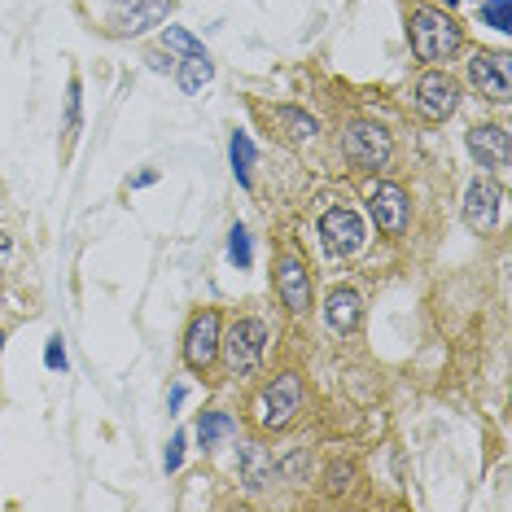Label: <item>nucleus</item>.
Listing matches in <instances>:
<instances>
[{"mask_svg":"<svg viewBox=\"0 0 512 512\" xmlns=\"http://www.w3.org/2000/svg\"><path fill=\"white\" fill-rule=\"evenodd\" d=\"M176 79H180V88L184 92H202L206 84L215 79V66H211V57L206 53H193V57H184V62L176 66Z\"/></svg>","mask_w":512,"mask_h":512,"instance_id":"2eb2a0df","label":"nucleus"},{"mask_svg":"<svg viewBox=\"0 0 512 512\" xmlns=\"http://www.w3.org/2000/svg\"><path fill=\"white\" fill-rule=\"evenodd\" d=\"M276 119L285 123L289 141H311V136H316V119H311V114H302V110H294V106H281V110H276Z\"/></svg>","mask_w":512,"mask_h":512,"instance_id":"a211bd4d","label":"nucleus"},{"mask_svg":"<svg viewBox=\"0 0 512 512\" xmlns=\"http://www.w3.org/2000/svg\"><path fill=\"white\" fill-rule=\"evenodd\" d=\"M228 154H232V171H237V180L250 184V167H254V145H250V136H246V132H232Z\"/></svg>","mask_w":512,"mask_h":512,"instance_id":"f3484780","label":"nucleus"},{"mask_svg":"<svg viewBox=\"0 0 512 512\" xmlns=\"http://www.w3.org/2000/svg\"><path fill=\"white\" fill-rule=\"evenodd\" d=\"M298 407H302V377L298 372H281V377H276L272 386L263 390V399H259V425L285 429L289 421H294Z\"/></svg>","mask_w":512,"mask_h":512,"instance_id":"39448f33","label":"nucleus"},{"mask_svg":"<svg viewBox=\"0 0 512 512\" xmlns=\"http://www.w3.org/2000/svg\"><path fill=\"white\" fill-rule=\"evenodd\" d=\"M368 211L377 219V228L386 232V237H399L407 228V193L399 184H377V189L368 193Z\"/></svg>","mask_w":512,"mask_h":512,"instance_id":"6e6552de","label":"nucleus"},{"mask_svg":"<svg viewBox=\"0 0 512 512\" xmlns=\"http://www.w3.org/2000/svg\"><path fill=\"white\" fill-rule=\"evenodd\" d=\"M180 460H184V434H176V438L167 442V460H162V464H167V473H176Z\"/></svg>","mask_w":512,"mask_h":512,"instance_id":"b1692460","label":"nucleus"},{"mask_svg":"<svg viewBox=\"0 0 512 512\" xmlns=\"http://www.w3.org/2000/svg\"><path fill=\"white\" fill-rule=\"evenodd\" d=\"M171 14V0H127V9H119V31L123 36H141L149 27H162Z\"/></svg>","mask_w":512,"mask_h":512,"instance_id":"f8f14e48","label":"nucleus"},{"mask_svg":"<svg viewBox=\"0 0 512 512\" xmlns=\"http://www.w3.org/2000/svg\"><path fill=\"white\" fill-rule=\"evenodd\" d=\"M320 237H324V250H329L333 259H351V254L368 241V232H364V219H359L351 206H333V211L320 215Z\"/></svg>","mask_w":512,"mask_h":512,"instance_id":"7ed1b4c3","label":"nucleus"},{"mask_svg":"<svg viewBox=\"0 0 512 512\" xmlns=\"http://www.w3.org/2000/svg\"><path fill=\"white\" fill-rule=\"evenodd\" d=\"M228 259L237 263V267H250V259H254V254H250V232L241 228V224L228 232Z\"/></svg>","mask_w":512,"mask_h":512,"instance_id":"aec40b11","label":"nucleus"},{"mask_svg":"<svg viewBox=\"0 0 512 512\" xmlns=\"http://www.w3.org/2000/svg\"><path fill=\"white\" fill-rule=\"evenodd\" d=\"M5 254H9V237H5V232H0V259H5Z\"/></svg>","mask_w":512,"mask_h":512,"instance_id":"bb28decb","label":"nucleus"},{"mask_svg":"<svg viewBox=\"0 0 512 512\" xmlns=\"http://www.w3.org/2000/svg\"><path fill=\"white\" fill-rule=\"evenodd\" d=\"M508 9H512V0H486V5H482V22H486V27H495V31H512Z\"/></svg>","mask_w":512,"mask_h":512,"instance_id":"4be33fe9","label":"nucleus"},{"mask_svg":"<svg viewBox=\"0 0 512 512\" xmlns=\"http://www.w3.org/2000/svg\"><path fill=\"white\" fill-rule=\"evenodd\" d=\"M342 145H346V158L355 162V167H386L390 154H394V141H390V132L381 123H368V119H359L346 127V136H342Z\"/></svg>","mask_w":512,"mask_h":512,"instance_id":"f03ea898","label":"nucleus"},{"mask_svg":"<svg viewBox=\"0 0 512 512\" xmlns=\"http://www.w3.org/2000/svg\"><path fill=\"white\" fill-rule=\"evenodd\" d=\"M232 429H237V425H232L224 412H206V416H202V425H197V442H202V447H215V442H219V438H228Z\"/></svg>","mask_w":512,"mask_h":512,"instance_id":"6ab92c4d","label":"nucleus"},{"mask_svg":"<svg viewBox=\"0 0 512 512\" xmlns=\"http://www.w3.org/2000/svg\"><path fill=\"white\" fill-rule=\"evenodd\" d=\"M215 351H219V316L202 311V316H193L189 333H184V359H189V368H211Z\"/></svg>","mask_w":512,"mask_h":512,"instance_id":"1a4fd4ad","label":"nucleus"},{"mask_svg":"<svg viewBox=\"0 0 512 512\" xmlns=\"http://www.w3.org/2000/svg\"><path fill=\"white\" fill-rule=\"evenodd\" d=\"M44 364H49V368H66V351H62V337H53V342L44 346Z\"/></svg>","mask_w":512,"mask_h":512,"instance_id":"393cba45","label":"nucleus"},{"mask_svg":"<svg viewBox=\"0 0 512 512\" xmlns=\"http://www.w3.org/2000/svg\"><path fill=\"white\" fill-rule=\"evenodd\" d=\"M224 351H228L232 372H254L267 355V324L263 320H237L224 337Z\"/></svg>","mask_w":512,"mask_h":512,"instance_id":"20e7f679","label":"nucleus"},{"mask_svg":"<svg viewBox=\"0 0 512 512\" xmlns=\"http://www.w3.org/2000/svg\"><path fill=\"white\" fill-rule=\"evenodd\" d=\"M324 320H329L333 333H355L359 320H364V298L355 289H333L329 302H324Z\"/></svg>","mask_w":512,"mask_h":512,"instance_id":"4468645a","label":"nucleus"},{"mask_svg":"<svg viewBox=\"0 0 512 512\" xmlns=\"http://www.w3.org/2000/svg\"><path fill=\"white\" fill-rule=\"evenodd\" d=\"M499 206H504V189L495 180H473L464 193V224L473 232H491L499 224Z\"/></svg>","mask_w":512,"mask_h":512,"instance_id":"0eeeda50","label":"nucleus"},{"mask_svg":"<svg viewBox=\"0 0 512 512\" xmlns=\"http://www.w3.org/2000/svg\"><path fill=\"white\" fill-rule=\"evenodd\" d=\"M355 469H351V464H337V469H333V482H329V491L337 495V491H346V486H351V482H346V477H351Z\"/></svg>","mask_w":512,"mask_h":512,"instance_id":"a878e982","label":"nucleus"},{"mask_svg":"<svg viewBox=\"0 0 512 512\" xmlns=\"http://www.w3.org/2000/svg\"><path fill=\"white\" fill-rule=\"evenodd\" d=\"M469 154L482 162V167L504 171L508 158H512V136H508V127H495V123L473 127V132H469Z\"/></svg>","mask_w":512,"mask_h":512,"instance_id":"9d476101","label":"nucleus"},{"mask_svg":"<svg viewBox=\"0 0 512 512\" xmlns=\"http://www.w3.org/2000/svg\"><path fill=\"white\" fill-rule=\"evenodd\" d=\"M0 346H5V337H0Z\"/></svg>","mask_w":512,"mask_h":512,"instance_id":"cd10ccee","label":"nucleus"},{"mask_svg":"<svg viewBox=\"0 0 512 512\" xmlns=\"http://www.w3.org/2000/svg\"><path fill=\"white\" fill-rule=\"evenodd\" d=\"M460 49V27L442 9H416L412 14V53L421 62H447Z\"/></svg>","mask_w":512,"mask_h":512,"instance_id":"f257e3e1","label":"nucleus"},{"mask_svg":"<svg viewBox=\"0 0 512 512\" xmlns=\"http://www.w3.org/2000/svg\"><path fill=\"white\" fill-rule=\"evenodd\" d=\"M469 79H473V88H482V97L508 101V57L504 53H473Z\"/></svg>","mask_w":512,"mask_h":512,"instance_id":"9b49d317","label":"nucleus"},{"mask_svg":"<svg viewBox=\"0 0 512 512\" xmlns=\"http://www.w3.org/2000/svg\"><path fill=\"white\" fill-rule=\"evenodd\" d=\"M276 294H281V302L294 311V316L311 307V276H307V267H302L298 259L281 263V272H276Z\"/></svg>","mask_w":512,"mask_h":512,"instance_id":"ddd939ff","label":"nucleus"},{"mask_svg":"<svg viewBox=\"0 0 512 512\" xmlns=\"http://www.w3.org/2000/svg\"><path fill=\"white\" fill-rule=\"evenodd\" d=\"M162 44H167V49H176L180 57H193V53H206V49H202V44H197V40L189 36V31H180V27H167V31H162Z\"/></svg>","mask_w":512,"mask_h":512,"instance_id":"412c9836","label":"nucleus"},{"mask_svg":"<svg viewBox=\"0 0 512 512\" xmlns=\"http://www.w3.org/2000/svg\"><path fill=\"white\" fill-rule=\"evenodd\" d=\"M79 132V79H71V114H66V145L75 141Z\"/></svg>","mask_w":512,"mask_h":512,"instance_id":"5701e85b","label":"nucleus"},{"mask_svg":"<svg viewBox=\"0 0 512 512\" xmlns=\"http://www.w3.org/2000/svg\"><path fill=\"white\" fill-rule=\"evenodd\" d=\"M241 464H246V486H250V491H263V486L272 482V460H267L259 447L241 451Z\"/></svg>","mask_w":512,"mask_h":512,"instance_id":"dca6fc26","label":"nucleus"},{"mask_svg":"<svg viewBox=\"0 0 512 512\" xmlns=\"http://www.w3.org/2000/svg\"><path fill=\"white\" fill-rule=\"evenodd\" d=\"M456 106H460V88H456V79H451V75L425 71L421 79H416V110H421L429 123L451 119Z\"/></svg>","mask_w":512,"mask_h":512,"instance_id":"423d86ee","label":"nucleus"}]
</instances>
